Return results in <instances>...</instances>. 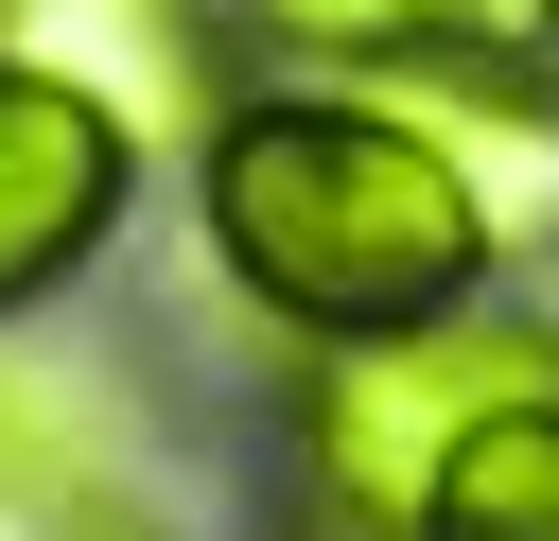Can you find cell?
I'll return each instance as SVG.
<instances>
[{
    "label": "cell",
    "mask_w": 559,
    "mask_h": 541,
    "mask_svg": "<svg viewBox=\"0 0 559 541\" xmlns=\"http://www.w3.org/2000/svg\"><path fill=\"white\" fill-rule=\"evenodd\" d=\"M192 157H210V175H192V192H210V262H227L280 332H314V349H349V332H419V314H454L472 262H489L454 157H437L384 87H280V105H227Z\"/></svg>",
    "instance_id": "obj_1"
},
{
    "label": "cell",
    "mask_w": 559,
    "mask_h": 541,
    "mask_svg": "<svg viewBox=\"0 0 559 541\" xmlns=\"http://www.w3.org/2000/svg\"><path fill=\"white\" fill-rule=\"evenodd\" d=\"M524 384H559V332L542 314H419V332H349L332 366H314V401H297V489L349 524V541H419V506H437V471H454V436L489 419V401H524Z\"/></svg>",
    "instance_id": "obj_2"
},
{
    "label": "cell",
    "mask_w": 559,
    "mask_h": 541,
    "mask_svg": "<svg viewBox=\"0 0 559 541\" xmlns=\"http://www.w3.org/2000/svg\"><path fill=\"white\" fill-rule=\"evenodd\" d=\"M0 52L87 87L122 140H210L227 122V0H0Z\"/></svg>",
    "instance_id": "obj_3"
},
{
    "label": "cell",
    "mask_w": 559,
    "mask_h": 541,
    "mask_svg": "<svg viewBox=\"0 0 559 541\" xmlns=\"http://www.w3.org/2000/svg\"><path fill=\"white\" fill-rule=\"evenodd\" d=\"M384 105L454 157L489 262H542V244H559V70H524V52H402Z\"/></svg>",
    "instance_id": "obj_4"
},
{
    "label": "cell",
    "mask_w": 559,
    "mask_h": 541,
    "mask_svg": "<svg viewBox=\"0 0 559 541\" xmlns=\"http://www.w3.org/2000/svg\"><path fill=\"white\" fill-rule=\"evenodd\" d=\"M105 227H122V122L0 52V314H35Z\"/></svg>",
    "instance_id": "obj_5"
},
{
    "label": "cell",
    "mask_w": 559,
    "mask_h": 541,
    "mask_svg": "<svg viewBox=\"0 0 559 541\" xmlns=\"http://www.w3.org/2000/svg\"><path fill=\"white\" fill-rule=\"evenodd\" d=\"M419 541H559V384H524V401H489L454 436Z\"/></svg>",
    "instance_id": "obj_6"
},
{
    "label": "cell",
    "mask_w": 559,
    "mask_h": 541,
    "mask_svg": "<svg viewBox=\"0 0 559 541\" xmlns=\"http://www.w3.org/2000/svg\"><path fill=\"white\" fill-rule=\"evenodd\" d=\"M262 52H314V70H402L437 35V0H227Z\"/></svg>",
    "instance_id": "obj_7"
}]
</instances>
